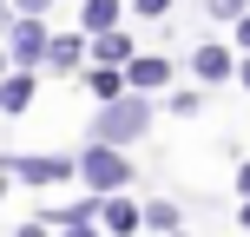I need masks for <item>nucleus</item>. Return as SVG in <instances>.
<instances>
[{
    "instance_id": "obj_21",
    "label": "nucleus",
    "mask_w": 250,
    "mask_h": 237,
    "mask_svg": "<svg viewBox=\"0 0 250 237\" xmlns=\"http://www.w3.org/2000/svg\"><path fill=\"white\" fill-rule=\"evenodd\" d=\"M237 198H250V165H237Z\"/></svg>"
},
{
    "instance_id": "obj_25",
    "label": "nucleus",
    "mask_w": 250,
    "mask_h": 237,
    "mask_svg": "<svg viewBox=\"0 0 250 237\" xmlns=\"http://www.w3.org/2000/svg\"><path fill=\"white\" fill-rule=\"evenodd\" d=\"M0 79H7V46H0Z\"/></svg>"
},
{
    "instance_id": "obj_10",
    "label": "nucleus",
    "mask_w": 250,
    "mask_h": 237,
    "mask_svg": "<svg viewBox=\"0 0 250 237\" xmlns=\"http://www.w3.org/2000/svg\"><path fill=\"white\" fill-rule=\"evenodd\" d=\"M92 60H99V66H119V73H125V66L138 60V46L125 40V26H119V33H99V40H92Z\"/></svg>"
},
{
    "instance_id": "obj_18",
    "label": "nucleus",
    "mask_w": 250,
    "mask_h": 237,
    "mask_svg": "<svg viewBox=\"0 0 250 237\" xmlns=\"http://www.w3.org/2000/svg\"><path fill=\"white\" fill-rule=\"evenodd\" d=\"M46 231H53V224H46V217H26V224H20V231H13V237H46Z\"/></svg>"
},
{
    "instance_id": "obj_11",
    "label": "nucleus",
    "mask_w": 250,
    "mask_h": 237,
    "mask_svg": "<svg viewBox=\"0 0 250 237\" xmlns=\"http://www.w3.org/2000/svg\"><path fill=\"white\" fill-rule=\"evenodd\" d=\"M145 231H158V237H185V211H178L171 198H151V204H145Z\"/></svg>"
},
{
    "instance_id": "obj_19",
    "label": "nucleus",
    "mask_w": 250,
    "mask_h": 237,
    "mask_svg": "<svg viewBox=\"0 0 250 237\" xmlns=\"http://www.w3.org/2000/svg\"><path fill=\"white\" fill-rule=\"evenodd\" d=\"M60 237H105V231H99V224H66Z\"/></svg>"
},
{
    "instance_id": "obj_8",
    "label": "nucleus",
    "mask_w": 250,
    "mask_h": 237,
    "mask_svg": "<svg viewBox=\"0 0 250 237\" xmlns=\"http://www.w3.org/2000/svg\"><path fill=\"white\" fill-rule=\"evenodd\" d=\"M79 66H86V33H53L46 73H79Z\"/></svg>"
},
{
    "instance_id": "obj_16",
    "label": "nucleus",
    "mask_w": 250,
    "mask_h": 237,
    "mask_svg": "<svg viewBox=\"0 0 250 237\" xmlns=\"http://www.w3.org/2000/svg\"><path fill=\"white\" fill-rule=\"evenodd\" d=\"M138 13H145V20H158V13H171V0H132Z\"/></svg>"
},
{
    "instance_id": "obj_3",
    "label": "nucleus",
    "mask_w": 250,
    "mask_h": 237,
    "mask_svg": "<svg viewBox=\"0 0 250 237\" xmlns=\"http://www.w3.org/2000/svg\"><path fill=\"white\" fill-rule=\"evenodd\" d=\"M0 172H7V178H20V185H33V191H46V185H66V178H79V165H73V151H26V158L0 151Z\"/></svg>"
},
{
    "instance_id": "obj_2",
    "label": "nucleus",
    "mask_w": 250,
    "mask_h": 237,
    "mask_svg": "<svg viewBox=\"0 0 250 237\" xmlns=\"http://www.w3.org/2000/svg\"><path fill=\"white\" fill-rule=\"evenodd\" d=\"M73 165H79V185H86L92 198H119V191L132 185V158H125L119 145H86V151H73Z\"/></svg>"
},
{
    "instance_id": "obj_20",
    "label": "nucleus",
    "mask_w": 250,
    "mask_h": 237,
    "mask_svg": "<svg viewBox=\"0 0 250 237\" xmlns=\"http://www.w3.org/2000/svg\"><path fill=\"white\" fill-rule=\"evenodd\" d=\"M237 46H244V60H250V13L237 20Z\"/></svg>"
},
{
    "instance_id": "obj_5",
    "label": "nucleus",
    "mask_w": 250,
    "mask_h": 237,
    "mask_svg": "<svg viewBox=\"0 0 250 237\" xmlns=\"http://www.w3.org/2000/svg\"><path fill=\"white\" fill-rule=\"evenodd\" d=\"M99 231H105V237H138V231H145V204L125 198V191L105 198V204H99Z\"/></svg>"
},
{
    "instance_id": "obj_13",
    "label": "nucleus",
    "mask_w": 250,
    "mask_h": 237,
    "mask_svg": "<svg viewBox=\"0 0 250 237\" xmlns=\"http://www.w3.org/2000/svg\"><path fill=\"white\" fill-rule=\"evenodd\" d=\"M86 86H92V99H99V106L125 99V73H119V66H92V73H86Z\"/></svg>"
},
{
    "instance_id": "obj_23",
    "label": "nucleus",
    "mask_w": 250,
    "mask_h": 237,
    "mask_svg": "<svg viewBox=\"0 0 250 237\" xmlns=\"http://www.w3.org/2000/svg\"><path fill=\"white\" fill-rule=\"evenodd\" d=\"M237 224H244V237H250V198H244V211H237Z\"/></svg>"
},
{
    "instance_id": "obj_14",
    "label": "nucleus",
    "mask_w": 250,
    "mask_h": 237,
    "mask_svg": "<svg viewBox=\"0 0 250 237\" xmlns=\"http://www.w3.org/2000/svg\"><path fill=\"white\" fill-rule=\"evenodd\" d=\"M165 106H171V119H198V106H204V99H198V92H171Z\"/></svg>"
},
{
    "instance_id": "obj_26",
    "label": "nucleus",
    "mask_w": 250,
    "mask_h": 237,
    "mask_svg": "<svg viewBox=\"0 0 250 237\" xmlns=\"http://www.w3.org/2000/svg\"><path fill=\"white\" fill-rule=\"evenodd\" d=\"M0 7H7V0H0Z\"/></svg>"
},
{
    "instance_id": "obj_4",
    "label": "nucleus",
    "mask_w": 250,
    "mask_h": 237,
    "mask_svg": "<svg viewBox=\"0 0 250 237\" xmlns=\"http://www.w3.org/2000/svg\"><path fill=\"white\" fill-rule=\"evenodd\" d=\"M46 46H53V33H46L40 20H26V13H20V20L7 26V60L20 66V73H33V66H46Z\"/></svg>"
},
{
    "instance_id": "obj_7",
    "label": "nucleus",
    "mask_w": 250,
    "mask_h": 237,
    "mask_svg": "<svg viewBox=\"0 0 250 237\" xmlns=\"http://www.w3.org/2000/svg\"><path fill=\"white\" fill-rule=\"evenodd\" d=\"M165 86H171V60H158V53H138L125 66V92H165Z\"/></svg>"
},
{
    "instance_id": "obj_24",
    "label": "nucleus",
    "mask_w": 250,
    "mask_h": 237,
    "mask_svg": "<svg viewBox=\"0 0 250 237\" xmlns=\"http://www.w3.org/2000/svg\"><path fill=\"white\" fill-rule=\"evenodd\" d=\"M0 204H7V172H0Z\"/></svg>"
},
{
    "instance_id": "obj_22",
    "label": "nucleus",
    "mask_w": 250,
    "mask_h": 237,
    "mask_svg": "<svg viewBox=\"0 0 250 237\" xmlns=\"http://www.w3.org/2000/svg\"><path fill=\"white\" fill-rule=\"evenodd\" d=\"M237 86H244V92H250V60H244V66H237Z\"/></svg>"
},
{
    "instance_id": "obj_15",
    "label": "nucleus",
    "mask_w": 250,
    "mask_h": 237,
    "mask_svg": "<svg viewBox=\"0 0 250 237\" xmlns=\"http://www.w3.org/2000/svg\"><path fill=\"white\" fill-rule=\"evenodd\" d=\"M244 7H250V0H211V13H217V20H244Z\"/></svg>"
},
{
    "instance_id": "obj_12",
    "label": "nucleus",
    "mask_w": 250,
    "mask_h": 237,
    "mask_svg": "<svg viewBox=\"0 0 250 237\" xmlns=\"http://www.w3.org/2000/svg\"><path fill=\"white\" fill-rule=\"evenodd\" d=\"M26 106H33V73H7L0 79V112H26Z\"/></svg>"
},
{
    "instance_id": "obj_1",
    "label": "nucleus",
    "mask_w": 250,
    "mask_h": 237,
    "mask_svg": "<svg viewBox=\"0 0 250 237\" xmlns=\"http://www.w3.org/2000/svg\"><path fill=\"white\" fill-rule=\"evenodd\" d=\"M151 132V99L145 92H125V99L99 106V119H92V145H138V138Z\"/></svg>"
},
{
    "instance_id": "obj_6",
    "label": "nucleus",
    "mask_w": 250,
    "mask_h": 237,
    "mask_svg": "<svg viewBox=\"0 0 250 237\" xmlns=\"http://www.w3.org/2000/svg\"><path fill=\"white\" fill-rule=\"evenodd\" d=\"M191 73H198V86H224L237 66H230V46L224 40H204L198 53H191Z\"/></svg>"
},
{
    "instance_id": "obj_17",
    "label": "nucleus",
    "mask_w": 250,
    "mask_h": 237,
    "mask_svg": "<svg viewBox=\"0 0 250 237\" xmlns=\"http://www.w3.org/2000/svg\"><path fill=\"white\" fill-rule=\"evenodd\" d=\"M46 7H53V0H13V13H26V20H40Z\"/></svg>"
},
{
    "instance_id": "obj_9",
    "label": "nucleus",
    "mask_w": 250,
    "mask_h": 237,
    "mask_svg": "<svg viewBox=\"0 0 250 237\" xmlns=\"http://www.w3.org/2000/svg\"><path fill=\"white\" fill-rule=\"evenodd\" d=\"M79 33H86V40L119 33V0H86V7H79Z\"/></svg>"
}]
</instances>
